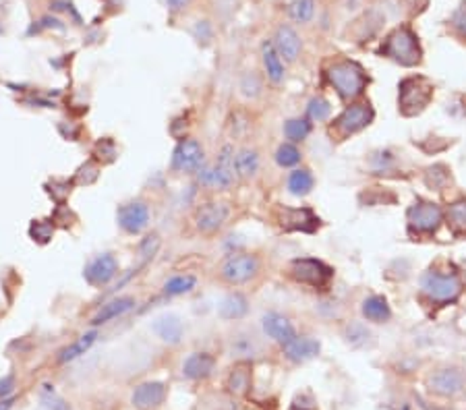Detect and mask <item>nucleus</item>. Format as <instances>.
Returning a JSON list of instances; mask_svg holds the SVG:
<instances>
[{
	"label": "nucleus",
	"instance_id": "5",
	"mask_svg": "<svg viewBox=\"0 0 466 410\" xmlns=\"http://www.w3.org/2000/svg\"><path fill=\"white\" fill-rule=\"evenodd\" d=\"M290 275L299 284H307L315 290H326L334 278V270L320 259L303 257V259H294L290 264Z\"/></svg>",
	"mask_w": 466,
	"mask_h": 410
},
{
	"label": "nucleus",
	"instance_id": "44",
	"mask_svg": "<svg viewBox=\"0 0 466 410\" xmlns=\"http://www.w3.org/2000/svg\"><path fill=\"white\" fill-rule=\"evenodd\" d=\"M452 23H454V27H456V29H458L462 36H466V2H462V4H460V8L454 13Z\"/></svg>",
	"mask_w": 466,
	"mask_h": 410
},
{
	"label": "nucleus",
	"instance_id": "32",
	"mask_svg": "<svg viewBox=\"0 0 466 410\" xmlns=\"http://www.w3.org/2000/svg\"><path fill=\"white\" fill-rule=\"evenodd\" d=\"M284 133L290 141H303L311 133V123L307 118H290L284 125Z\"/></svg>",
	"mask_w": 466,
	"mask_h": 410
},
{
	"label": "nucleus",
	"instance_id": "41",
	"mask_svg": "<svg viewBox=\"0 0 466 410\" xmlns=\"http://www.w3.org/2000/svg\"><path fill=\"white\" fill-rule=\"evenodd\" d=\"M240 90H242V93H245L247 97L259 95V81L255 79V75H247V77L242 79V83H240Z\"/></svg>",
	"mask_w": 466,
	"mask_h": 410
},
{
	"label": "nucleus",
	"instance_id": "16",
	"mask_svg": "<svg viewBox=\"0 0 466 410\" xmlns=\"http://www.w3.org/2000/svg\"><path fill=\"white\" fill-rule=\"evenodd\" d=\"M166 383L162 381H145L139 383L131 396V402L137 410H153L158 409L166 400Z\"/></svg>",
	"mask_w": 466,
	"mask_h": 410
},
{
	"label": "nucleus",
	"instance_id": "18",
	"mask_svg": "<svg viewBox=\"0 0 466 410\" xmlns=\"http://www.w3.org/2000/svg\"><path fill=\"white\" fill-rule=\"evenodd\" d=\"M135 305H137V301H135L133 296H116V299L108 301L106 305H102L90 323H92V325H104V323H108V321H112V319L127 315L131 309H135Z\"/></svg>",
	"mask_w": 466,
	"mask_h": 410
},
{
	"label": "nucleus",
	"instance_id": "45",
	"mask_svg": "<svg viewBox=\"0 0 466 410\" xmlns=\"http://www.w3.org/2000/svg\"><path fill=\"white\" fill-rule=\"evenodd\" d=\"M15 390V375H6L0 379V400L2 398H8Z\"/></svg>",
	"mask_w": 466,
	"mask_h": 410
},
{
	"label": "nucleus",
	"instance_id": "35",
	"mask_svg": "<svg viewBox=\"0 0 466 410\" xmlns=\"http://www.w3.org/2000/svg\"><path fill=\"white\" fill-rule=\"evenodd\" d=\"M29 236L38 242V245H46L54 236V224L52 220H34L29 226Z\"/></svg>",
	"mask_w": 466,
	"mask_h": 410
},
{
	"label": "nucleus",
	"instance_id": "31",
	"mask_svg": "<svg viewBox=\"0 0 466 410\" xmlns=\"http://www.w3.org/2000/svg\"><path fill=\"white\" fill-rule=\"evenodd\" d=\"M448 224L454 234H466V201H456L448 210Z\"/></svg>",
	"mask_w": 466,
	"mask_h": 410
},
{
	"label": "nucleus",
	"instance_id": "33",
	"mask_svg": "<svg viewBox=\"0 0 466 410\" xmlns=\"http://www.w3.org/2000/svg\"><path fill=\"white\" fill-rule=\"evenodd\" d=\"M290 17L299 23H307L311 21L313 13H315V2L313 0H292L290 2Z\"/></svg>",
	"mask_w": 466,
	"mask_h": 410
},
{
	"label": "nucleus",
	"instance_id": "47",
	"mask_svg": "<svg viewBox=\"0 0 466 410\" xmlns=\"http://www.w3.org/2000/svg\"><path fill=\"white\" fill-rule=\"evenodd\" d=\"M15 404V398H2L0 400V410H11Z\"/></svg>",
	"mask_w": 466,
	"mask_h": 410
},
{
	"label": "nucleus",
	"instance_id": "38",
	"mask_svg": "<svg viewBox=\"0 0 466 410\" xmlns=\"http://www.w3.org/2000/svg\"><path fill=\"white\" fill-rule=\"evenodd\" d=\"M329 112H331V106H329V102H327L326 97H313L311 102H309V106H307V114H309V118L311 121H326L327 116H329Z\"/></svg>",
	"mask_w": 466,
	"mask_h": 410
},
{
	"label": "nucleus",
	"instance_id": "13",
	"mask_svg": "<svg viewBox=\"0 0 466 410\" xmlns=\"http://www.w3.org/2000/svg\"><path fill=\"white\" fill-rule=\"evenodd\" d=\"M373 108L369 104H352L344 108V112L336 118V129L342 135H355L363 131L367 125H371Z\"/></svg>",
	"mask_w": 466,
	"mask_h": 410
},
{
	"label": "nucleus",
	"instance_id": "46",
	"mask_svg": "<svg viewBox=\"0 0 466 410\" xmlns=\"http://www.w3.org/2000/svg\"><path fill=\"white\" fill-rule=\"evenodd\" d=\"M168 2V6L172 8V11H183L186 8V4L191 2V0H166Z\"/></svg>",
	"mask_w": 466,
	"mask_h": 410
},
{
	"label": "nucleus",
	"instance_id": "8",
	"mask_svg": "<svg viewBox=\"0 0 466 410\" xmlns=\"http://www.w3.org/2000/svg\"><path fill=\"white\" fill-rule=\"evenodd\" d=\"M203 158H205V151L197 139H183V141H179V145L172 151L170 168L174 172H185V175L197 172L203 164Z\"/></svg>",
	"mask_w": 466,
	"mask_h": 410
},
{
	"label": "nucleus",
	"instance_id": "27",
	"mask_svg": "<svg viewBox=\"0 0 466 410\" xmlns=\"http://www.w3.org/2000/svg\"><path fill=\"white\" fill-rule=\"evenodd\" d=\"M195 286H197V278L193 273H177V275L168 278L162 288H164L166 296H181V294L193 292Z\"/></svg>",
	"mask_w": 466,
	"mask_h": 410
},
{
	"label": "nucleus",
	"instance_id": "24",
	"mask_svg": "<svg viewBox=\"0 0 466 410\" xmlns=\"http://www.w3.org/2000/svg\"><path fill=\"white\" fill-rule=\"evenodd\" d=\"M261 56H263V67H266V73L270 77V81L280 83L284 79V64H282V58H280L278 50L274 42H263L261 46Z\"/></svg>",
	"mask_w": 466,
	"mask_h": 410
},
{
	"label": "nucleus",
	"instance_id": "6",
	"mask_svg": "<svg viewBox=\"0 0 466 410\" xmlns=\"http://www.w3.org/2000/svg\"><path fill=\"white\" fill-rule=\"evenodd\" d=\"M238 172H236V153H234L233 145H224L218 153L216 166L214 168H203L199 175V181L210 186H218V189H228L236 181Z\"/></svg>",
	"mask_w": 466,
	"mask_h": 410
},
{
	"label": "nucleus",
	"instance_id": "29",
	"mask_svg": "<svg viewBox=\"0 0 466 410\" xmlns=\"http://www.w3.org/2000/svg\"><path fill=\"white\" fill-rule=\"evenodd\" d=\"M363 315L369 319V321H388L390 319V307L385 303L383 296H369L365 303H363Z\"/></svg>",
	"mask_w": 466,
	"mask_h": 410
},
{
	"label": "nucleus",
	"instance_id": "43",
	"mask_svg": "<svg viewBox=\"0 0 466 410\" xmlns=\"http://www.w3.org/2000/svg\"><path fill=\"white\" fill-rule=\"evenodd\" d=\"M95 151L100 153V158H102V153H108V160H110V162L116 158V147H114V141H112L110 137L102 139V141L95 145Z\"/></svg>",
	"mask_w": 466,
	"mask_h": 410
},
{
	"label": "nucleus",
	"instance_id": "23",
	"mask_svg": "<svg viewBox=\"0 0 466 410\" xmlns=\"http://www.w3.org/2000/svg\"><path fill=\"white\" fill-rule=\"evenodd\" d=\"M247 311H249V301H247V296L240 294V292L228 294V296L220 303V307H218V315L222 319H228V321L242 319L247 315Z\"/></svg>",
	"mask_w": 466,
	"mask_h": 410
},
{
	"label": "nucleus",
	"instance_id": "25",
	"mask_svg": "<svg viewBox=\"0 0 466 410\" xmlns=\"http://www.w3.org/2000/svg\"><path fill=\"white\" fill-rule=\"evenodd\" d=\"M251 369H249V364L240 363L234 367L233 371H231V375H228V379H226V388H228V392L234 394V396H247L249 394V390H251Z\"/></svg>",
	"mask_w": 466,
	"mask_h": 410
},
{
	"label": "nucleus",
	"instance_id": "39",
	"mask_svg": "<svg viewBox=\"0 0 466 410\" xmlns=\"http://www.w3.org/2000/svg\"><path fill=\"white\" fill-rule=\"evenodd\" d=\"M158 249H160V236L153 232V234H147L143 240H141L139 245V255L143 261H149V259H153L156 257V253H158Z\"/></svg>",
	"mask_w": 466,
	"mask_h": 410
},
{
	"label": "nucleus",
	"instance_id": "19",
	"mask_svg": "<svg viewBox=\"0 0 466 410\" xmlns=\"http://www.w3.org/2000/svg\"><path fill=\"white\" fill-rule=\"evenodd\" d=\"M214 369H216V359L210 353H193L183 361V375L193 381L210 377Z\"/></svg>",
	"mask_w": 466,
	"mask_h": 410
},
{
	"label": "nucleus",
	"instance_id": "3",
	"mask_svg": "<svg viewBox=\"0 0 466 410\" xmlns=\"http://www.w3.org/2000/svg\"><path fill=\"white\" fill-rule=\"evenodd\" d=\"M420 290L435 303H454L462 292V282L456 273L427 272L420 280Z\"/></svg>",
	"mask_w": 466,
	"mask_h": 410
},
{
	"label": "nucleus",
	"instance_id": "37",
	"mask_svg": "<svg viewBox=\"0 0 466 410\" xmlns=\"http://www.w3.org/2000/svg\"><path fill=\"white\" fill-rule=\"evenodd\" d=\"M40 400L48 410H71V406L56 394L54 385H44L40 392Z\"/></svg>",
	"mask_w": 466,
	"mask_h": 410
},
{
	"label": "nucleus",
	"instance_id": "7",
	"mask_svg": "<svg viewBox=\"0 0 466 410\" xmlns=\"http://www.w3.org/2000/svg\"><path fill=\"white\" fill-rule=\"evenodd\" d=\"M259 273V259L251 253H233L220 266V278L226 284H247Z\"/></svg>",
	"mask_w": 466,
	"mask_h": 410
},
{
	"label": "nucleus",
	"instance_id": "4",
	"mask_svg": "<svg viewBox=\"0 0 466 410\" xmlns=\"http://www.w3.org/2000/svg\"><path fill=\"white\" fill-rule=\"evenodd\" d=\"M433 95V86L425 77H409L400 83V95L398 104L402 114L413 116L419 114L420 110L431 102Z\"/></svg>",
	"mask_w": 466,
	"mask_h": 410
},
{
	"label": "nucleus",
	"instance_id": "15",
	"mask_svg": "<svg viewBox=\"0 0 466 410\" xmlns=\"http://www.w3.org/2000/svg\"><path fill=\"white\" fill-rule=\"evenodd\" d=\"M118 259L112 253H102L88 264L83 275L92 286H106L118 275Z\"/></svg>",
	"mask_w": 466,
	"mask_h": 410
},
{
	"label": "nucleus",
	"instance_id": "36",
	"mask_svg": "<svg viewBox=\"0 0 466 410\" xmlns=\"http://www.w3.org/2000/svg\"><path fill=\"white\" fill-rule=\"evenodd\" d=\"M276 162H278L282 168H290V166H296L301 162V151L296 145L292 143H282L276 151Z\"/></svg>",
	"mask_w": 466,
	"mask_h": 410
},
{
	"label": "nucleus",
	"instance_id": "12",
	"mask_svg": "<svg viewBox=\"0 0 466 410\" xmlns=\"http://www.w3.org/2000/svg\"><path fill=\"white\" fill-rule=\"evenodd\" d=\"M280 226L288 232H309L320 228V218L309 207H282L278 212Z\"/></svg>",
	"mask_w": 466,
	"mask_h": 410
},
{
	"label": "nucleus",
	"instance_id": "49",
	"mask_svg": "<svg viewBox=\"0 0 466 410\" xmlns=\"http://www.w3.org/2000/svg\"><path fill=\"white\" fill-rule=\"evenodd\" d=\"M402 410H409V406H404V409H402Z\"/></svg>",
	"mask_w": 466,
	"mask_h": 410
},
{
	"label": "nucleus",
	"instance_id": "28",
	"mask_svg": "<svg viewBox=\"0 0 466 410\" xmlns=\"http://www.w3.org/2000/svg\"><path fill=\"white\" fill-rule=\"evenodd\" d=\"M257 168H259V156H257L255 149L245 147L236 153V172H238V177L249 179L257 172Z\"/></svg>",
	"mask_w": 466,
	"mask_h": 410
},
{
	"label": "nucleus",
	"instance_id": "26",
	"mask_svg": "<svg viewBox=\"0 0 466 410\" xmlns=\"http://www.w3.org/2000/svg\"><path fill=\"white\" fill-rule=\"evenodd\" d=\"M95 338H97V332H95V329L83 334L77 342H73V344H69L67 348H62V350L58 353V359H56V361H58V363H71V361L79 359L81 355H85V353L92 348Z\"/></svg>",
	"mask_w": 466,
	"mask_h": 410
},
{
	"label": "nucleus",
	"instance_id": "9",
	"mask_svg": "<svg viewBox=\"0 0 466 410\" xmlns=\"http://www.w3.org/2000/svg\"><path fill=\"white\" fill-rule=\"evenodd\" d=\"M409 228L417 234H431L444 222V212L431 201H417L409 210Z\"/></svg>",
	"mask_w": 466,
	"mask_h": 410
},
{
	"label": "nucleus",
	"instance_id": "40",
	"mask_svg": "<svg viewBox=\"0 0 466 410\" xmlns=\"http://www.w3.org/2000/svg\"><path fill=\"white\" fill-rule=\"evenodd\" d=\"M367 338H369V332H367L365 327H361V325H350V327H348V342H350L352 346L363 344Z\"/></svg>",
	"mask_w": 466,
	"mask_h": 410
},
{
	"label": "nucleus",
	"instance_id": "2",
	"mask_svg": "<svg viewBox=\"0 0 466 410\" xmlns=\"http://www.w3.org/2000/svg\"><path fill=\"white\" fill-rule=\"evenodd\" d=\"M379 52L402 67H415L420 60V48L417 36L409 27H398L388 36Z\"/></svg>",
	"mask_w": 466,
	"mask_h": 410
},
{
	"label": "nucleus",
	"instance_id": "34",
	"mask_svg": "<svg viewBox=\"0 0 466 410\" xmlns=\"http://www.w3.org/2000/svg\"><path fill=\"white\" fill-rule=\"evenodd\" d=\"M97 177H100V166L93 160H88L85 164H81L77 168V172L73 177V182L79 184V186H90V184L97 181Z\"/></svg>",
	"mask_w": 466,
	"mask_h": 410
},
{
	"label": "nucleus",
	"instance_id": "1",
	"mask_svg": "<svg viewBox=\"0 0 466 410\" xmlns=\"http://www.w3.org/2000/svg\"><path fill=\"white\" fill-rule=\"evenodd\" d=\"M327 79L331 83V88L342 100H355L359 97L363 90L367 88V75L363 71L361 64L352 62V60H340L334 62L327 71Z\"/></svg>",
	"mask_w": 466,
	"mask_h": 410
},
{
	"label": "nucleus",
	"instance_id": "17",
	"mask_svg": "<svg viewBox=\"0 0 466 410\" xmlns=\"http://www.w3.org/2000/svg\"><path fill=\"white\" fill-rule=\"evenodd\" d=\"M284 355L288 361L292 363H305L313 357L320 355V342L309 338V336H296L294 340H290L288 344L282 346Z\"/></svg>",
	"mask_w": 466,
	"mask_h": 410
},
{
	"label": "nucleus",
	"instance_id": "11",
	"mask_svg": "<svg viewBox=\"0 0 466 410\" xmlns=\"http://www.w3.org/2000/svg\"><path fill=\"white\" fill-rule=\"evenodd\" d=\"M149 205L145 201H129L123 203L116 212L118 226L123 228L127 234H141L145 228L149 226Z\"/></svg>",
	"mask_w": 466,
	"mask_h": 410
},
{
	"label": "nucleus",
	"instance_id": "14",
	"mask_svg": "<svg viewBox=\"0 0 466 410\" xmlns=\"http://www.w3.org/2000/svg\"><path fill=\"white\" fill-rule=\"evenodd\" d=\"M427 385L433 394L452 398L462 392L465 388V375L458 369H437L429 375Z\"/></svg>",
	"mask_w": 466,
	"mask_h": 410
},
{
	"label": "nucleus",
	"instance_id": "10",
	"mask_svg": "<svg viewBox=\"0 0 466 410\" xmlns=\"http://www.w3.org/2000/svg\"><path fill=\"white\" fill-rule=\"evenodd\" d=\"M231 207L224 201H207L195 210V228L201 234H214L226 224Z\"/></svg>",
	"mask_w": 466,
	"mask_h": 410
},
{
	"label": "nucleus",
	"instance_id": "21",
	"mask_svg": "<svg viewBox=\"0 0 466 410\" xmlns=\"http://www.w3.org/2000/svg\"><path fill=\"white\" fill-rule=\"evenodd\" d=\"M153 332L156 336L166 342V344H179L183 340V334H185V325L179 315H172V313H166V315H160V317L153 321Z\"/></svg>",
	"mask_w": 466,
	"mask_h": 410
},
{
	"label": "nucleus",
	"instance_id": "42",
	"mask_svg": "<svg viewBox=\"0 0 466 410\" xmlns=\"http://www.w3.org/2000/svg\"><path fill=\"white\" fill-rule=\"evenodd\" d=\"M292 410H317V404H315L311 394H301V396L294 398Z\"/></svg>",
	"mask_w": 466,
	"mask_h": 410
},
{
	"label": "nucleus",
	"instance_id": "20",
	"mask_svg": "<svg viewBox=\"0 0 466 410\" xmlns=\"http://www.w3.org/2000/svg\"><path fill=\"white\" fill-rule=\"evenodd\" d=\"M263 332L272 340H276L278 344H282V346L296 338V332H294L290 319L284 317L282 313H268V315H263Z\"/></svg>",
	"mask_w": 466,
	"mask_h": 410
},
{
	"label": "nucleus",
	"instance_id": "48",
	"mask_svg": "<svg viewBox=\"0 0 466 410\" xmlns=\"http://www.w3.org/2000/svg\"><path fill=\"white\" fill-rule=\"evenodd\" d=\"M462 272H465V282H466V261L462 264Z\"/></svg>",
	"mask_w": 466,
	"mask_h": 410
},
{
	"label": "nucleus",
	"instance_id": "22",
	"mask_svg": "<svg viewBox=\"0 0 466 410\" xmlns=\"http://www.w3.org/2000/svg\"><path fill=\"white\" fill-rule=\"evenodd\" d=\"M274 46L278 50L280 58L284 56V60H288V62H294L299 58V54H301V48H303L299 34L290 25L278 27L276 38H274Z\"/></svg>",
	"mask_w": 466,
	"mask_h": 410
},
{
	"label": "nucleus",
	"instance_id": "30",
	"mask_svg": "<svg viewBox=\"0 0 466 410\" xmlns=\"http://www.w3.org/2000/svg\"><path fill=\"white\" fill-rule=\"evenodd\" d=\"M288 189H290L292 195H299V197L311 193V189H313V177H311V172L305 170V168L294 170V172L288 177Z\"/></svg>",
	"mask_w": 466,
	"mask_h": 410
}]
</instances>
